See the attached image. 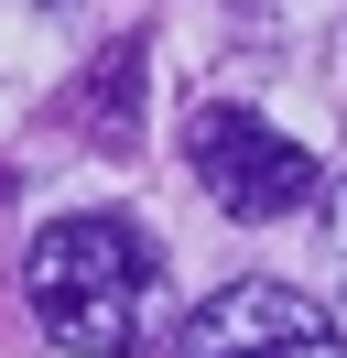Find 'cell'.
Here are the masks:
<instances>
[{
	"mask_svg": "<svg viewBox=\"0 0 347 358\" xmlns=\"http://www.w3.org/2000/svg\"><path fill=\"white\" fill-rule=\"evenodd\" d=\"M152 250L130 217H55L22 250V304L65 358H130L152 336Z\"/></svg>",
	"mask_w": 347,
	"mask_h": 358,
	"instance_id": "cell-1",
	"label": "cell"
},
{
	"mask_svg": "<svg viewBox=\"0 0 347 358\" xmlns=\"http://www.w3.org/2000/svg\"><path fill=\"white\" fill-rule=\"evenodd\" d=\"M185 163H195V185H206L239 228H271V217H293V206H315V152L282 141L271 120L239 109V98H206V109L185 120Z\"/></svg>",
	"mask_w": 347,
	"mask_h": 358,
	"instance_id": "cell-2",
	"label": "cell"
},
{
	"mask_svg": "<svg viewBox=\"0 0 347 358\" xmlns=\"http://www.w3.org/2000/svg\"><path fill=\"white\" fill-rule=\"evenodd\" d=\"M174 358H347V336L325 326L304 293H282V282H217L206 304L185 315Z\"/></svg>",
	"mask_w": 347,
	"mask_h": 358,
	"instance_id": "cell-3",
	"label": "cell"
},
{
	"mask_svg": "<svg viewBox=\"0 0 347 358\" xmlns=\"http://www.w3.org/2000/svg\"><path fill=\"white\" fill-rule=\"evenodd\" d=\"M337 239H347V217H337Z\"/></svg>",
	"mask_w": 347,
	"mask_h": 358,
	"instance_id": "cell-4",
	"label": "cell"
}]
</instances>
